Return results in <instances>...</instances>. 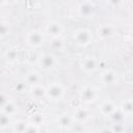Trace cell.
<instances>
[{
	"mask_svg": "<svg viewBox=\"0 0 133 133\" xmlns=\"http://www.w3.org/2000/svg\"><path fill=\"white\" fill-rule=\"evenodd\" d=\"M131 37H132V39H133V30H132V32H131Z\"/></svg>",
	"mask_w": 133,
	"mask_h": 133,
	"instance_id": "cell-30",
	"label": "cell"
},
{
	"mask_svg": "<svg viewBox=\"0 0 133 133\" xmlns=\"http://www.w3.org/2000/svg\"><path fill=\"white\" fill-rule=\"evenodd\" d=\"M96 33H97L98 38H100L102 41H105V39H109V38H111L112 36L115 35L116 28L111 23H104V24H101L97 28Z\"/></svg>",
	"mask_w": 133,
	"mask_h": 133,
	"instance_id": "cell-7",
	"label": "cell"
},
{
	"mask_svg": "<svg viewBox=\"0 0 133 133\" xmlns=\"http://www.w3.org/2000/svg\"><path fill=\"white\" fill-rule=\"evenodd\" d=\"M28 122L31 123V124H34V125H37V126L43 127L44 126V123H45V116H44V114H42L39 112H34V113H32L29 116Z\"/></svg>",
	"mask_w": 133,
	"mask_h": 133,
	"instance_id": "cell-22",
	"label": "cell"
},
{
	"mask_svg": "<svg viewBox=\"0 0 133 133\" xmlns=\"http://www.w3.org/2000/svg\"><path fill=\"white\" fill-rule=\"evenodd\" d=\"M37 64L45 71H52L57 68L58 59L52 53H44L39 55Z\"/></svg>",
	"mask_w": 133,
	"mask_h": 133,
	"instance_id": "cell-6",
	"label": "cell"
},
{
	"mask_svg": "<svg viewBox=\"0 0 133 133\" xmlns=\"http://www.w3.org/2000/svg\"><path fill=\"white\" fill-rule=\"evenodd\" d=\"M63 25L59 22V21H50L45 25V32L50 35L51 37H57V36H61V34L63 33Z\"/></svg>",
	"mask_w": 133,
	"mask_h": 133,
	"instance_id": "cell-8",
	"label": "cell"
},
{
	"mask_svg": "<svg viewBox=\"0 0 133 133\" xmlns=\"http://www.w3.org/2000/svg\"><path fill=\"white\" fill-rule=\"evenodd\" d=\"M25 83L29 86H33L36 84H39L42 82V75L35 71V70H31L29 72H27L25 74Z\"/></svg>",
	"mask_w": 133,
	"mask_h": 133,
	"instance_id": "cell-14",
	"label": "cell"
},
{
	"mask_svg": "<svg viewBox=\"0 0 133 133\" xmlns=\"http://www.w3.org/2000/svg\"><path fill=\"white\" fill-rule=\"evenodd\" d=\"M25 41H26V44L30 48H32V49H38L45 43V35H44V33L41 30L33 29V30L29 31L26 34Z\"/></svg>",
	"mask_w": 133,
	"mask_h": 133,
	"instance_id": "cell-4",
	"label": "cell"
},
{
	"mask_svg": "<svg viewBox=\"0 0 133 133\" xmlns=\"http://www.w3.org/2000/svg\"><path fill=\"white\" fill-rule=\"evenodd\" d=\"M116 108H117V106L115 105V103L113 101L106 100V101L101 103V105H100V112H101L102 115L108 117L114 110H116Z\"/></svg>",
	"mask_w": 133,
	"mask_h": 133,
	"instance_id": "cell-16",
	"label": "cell"
},
{
	"mask_svg": "<svg viewBox=\"0 0 133 133\" xmlns=\"http://www.w3.org/2000/svg\"><path fill=\"white\" fill-rule=\"evenodd\" d=\"M19 0H1V5L4 6V5H12L15 3H17Z\"/></svg>",
	"mask_w": 133,
	"mask_h": 133,
	"instance_id": "cell-29",
	"label": "cell"
},
{
	"mask_svg": "<svg viewBox=\"0 0 133 133\" xmlns=\"http://www.w3.org/2000/svg\"><path fill=\"white\" fill-rule=\"evenodd\" d=\"M9 100H10V99H9L8 95H6L5 92H2V95H1V98H0V106L4 105V104H5V103H7Z\"/></svg>",
	"mask_w": 133,
	"mask_h": 133,
	"instance_id": "cell-28",
	"label": "cell"
},
{
	"mask_svg": "<svg viewBox=\"0 0 133 133\" xmlns=\"http://www.w3.org/2000/svg\"><path fill=\"white\" fill-rule=\"evenodd\" d=\"M119 108L123 110V112L126 115L133 114V99H126L122 102Z\"/></svg>",
	"mask_w": 133,
	"mask_h": 133,
	"instance_id": "cell-21",
	"label": "cell"
},
{
	"mask_svg": "<svg viewBox=\"0 0 133 133\" xmlns=\"http://www.w3.org/2000/svg\"><path fill=\"white\" fill-rule=\"evenodd\" d=\"M10 118H11L10 116H8V115H6L4 113H1V116H0V128L2 130L5 129L6 127H8L11 124Z\"/></svg>",
	"mask_w": 133,
	"mask_h": 133,
	"instance_id": "cell-24",
	"label": "cell"
},
{
	"mask_svg": "<svg viewBox=\"0 0 133 133\" xmlns=\"http://www.w3.org/2000/svg\"><path fill=\"white\" fill-rule=\"evenodd\" d=\"M49 47L51 50L56 52H62L65 49V42L61 36L57 37H51V41L49 43Z\"/></svg>",
	"mask_w": 133,
	"mask_h": 133,
	"instance_id": "cell-17",
	"label": "cell"
},
{
	"mask_svg": "<svg viewBox=\"0 0 133 133\" xmlns=\"http://www.w3.org/2000/svg\"><path fill=\"white\" fill-rule=\"evenodd\" d=\"M100 80L104 85H115L118 82V76L117 73L112 69H106L104 70L100 75Z\"/></svg>",
	"mask_w": 133,
	"mask_h": 133,
	"instance_id": "cell-9",
	"label": "cell"
},
{
	"mask_svg": "<svg viewBox=\"0 0 133 133\" xmlns=\"http://www.w3.org/2000/svg\"><path fill=\"white\" fill-rule=\"evenodd\" d=\"M91 117V112L88 108L84 107V106H79L77 107L74 112H73V118L76 123L79 124H84L86 123L89 118Z\"/></svg>",
	"mask_w": 133,
	"mask_h": 133,
	"instance_id": "cell-11",
	"label": "cell"
},
{
	"mask_svg": "<svg viewBox=\"0 0 133 133\" xmlns=\"http://www.w3.org/2000/svg\"><path fill=\"white\" fill-rule=\"evenodd\" d=\"M0 109H1V113H4V114H6L10 117L16 116L19 112V106L11 100H9L4 105L0 106Z\"/></svg>",
	"mask_w": 133,
	"mask_h": 133,
	"instance_id": "cell-15",
	"label": "cell"
},
{
	"mask_svg": "<svg viewBox=\"0 0 133 133\" xmlns=\"http://www.w3.org/2000/svg\"><path fill=\"white\" fill-rule=\"evenodd\" d=\"M126 116L127 115L123 112V110L117 107L116 110H114L108 117L112 122V124H124V122L126 121Z\"/></svg>",
	"mask_w": 133,
	"mask_h": 133,
	"instance_id": "cell-19",
	"label": "cell"
},
{
	"mask_svg": "<svg viewBox=\"0 0 133 133\" xmlns=\"http://www.w3.org/2000/svg\"><path fill=\"white\" fill-rule=\"evenodd\" d=\"M74 122L73 115L71 116L69 113H61L56 117V124L61 130H70L73 127Z\"/></svg>",
	"mask_w": 133,
	"mask_h": 133,
	"instance_id": "cell-12",
	"label": "cell"
},
{
	"mask_svg": "<svg viewBox=\"0 0 133 133\" xmlns=\"http://www.w3.org/2000/svg\"><path fill=\"white\" fill-rule=\"evenodd\" d=\"M0 35L1 38H4L5 36H7L9 34V23L7 21L2 20L1 21V26H0Z\"/></svg>",
	"mask_w": 133,
	"mask_h": 133,
	"instance_id": "cell-23",
	"label": "cell"
},
{
	"mask_svg": "<svg viewBox=\"0 0 133 133\" xmlns=\"http://www.w3.org/2000/svg\"><path fill=\"white\" fill-rule=\"evenodd\" d=\"M30 97L34 101H41L46 98V86H44L42 83L30 86Z\"/></svg>",
	"mask_w": 133,
	"mask_h": 133,
	"instance_id": "cell-13",
	"label": "cell"
},
{
	"mask_svg": "<svg viewBox=\"0 0 133 133\" xmlns=\"http://www.w3.org/2000/svg\"><path fill=\"white\" fill-rule=\"evenodd\" d=\"M72 38L74 43L79 47H86L90 45L94 41L92 32L87 28H78L72 33Z\"/></svg>",
	"mask_w": 133,
	"mask_h": 133,
	"instance_id": "cell-2",
	"label": "cell"
},
{
	"mask_svg": "<svg viewBox=\"0 0 133 133\" xmlns=\"http://www.w3.org/2000/svg\"><path fill=\"white\" fill-rule=\"evenodd\" d=\"M79 65L83 73H85L87 75H91L97 72V70L99 68V61L95 56L87 55V56H84L80 60Z\"/></svg>",
	"mask_w": 133,
	"mask_h": 133,
	"instance_id": "cell-5",
	"label": "cell"
},
{
	"mask_svg": "<svg viewBox=\"0 0 133 133\" xmlns=\"http://www.w3.org/2000/svg\"><path fill=\"white\" fill-rule=\"evenodd\" d=\"M29 122L24 119H19L11 124V131L15 133H25Z\"/></svg>",
	"mask_w": 133,
	"mask_h": 133,
	"instance_id": "cell-20",
	"label": "cell"
},
{
	"mask_svg": "<svg viewBox=\"0 0 133 133\" xmlns=\"http://www.w3.org/2000/svg\"><path fill=\"white\" fill-rule=\"evenodd\" d=\"M4 59L9 64H15L19 60V51L16 48H8L4 52Z\"/></svg>",
	"mask_w": 133,
	"mask_h": 133,
	"instance_id": "cell-18",
	"label": "cell"
},
{
	"mask_svg": "<svg viewBox=\"0 0 133 133\" xmlns=\"http://www.w3.org/2000/svg\"><path fill=\"white\" fill-rule=\"evenodd\" d=\"M65 95L64 86L57 81L51 82L46 86V99L51 102H58L63 99Z\"/></svg>",
	"mask_w": 133,
	"mask_h": 133,
	"instance_id": "cell-1",
	"label": "cell"
},
{
	"mask_svg": "<svg viewBox=\"0 0 133 133\" xmlns=\"http://www.w3.org/2000/svg\"><path fill=\"white\" fill-rule=\"evenodd\" d=\"M41 131H43V129H42L41 126L31 124V123L28 124V127L26 129V132H28V133H37V132H41Z\"/></svg>",
	"mask_w": 133,
	"mask_h": 133,
	"instance_id": "cell-25",
	"label": "cell"
},
{
	"mask_svg": "<svg viewBox=\"0 0 133 133\" xmlns=\"http://www.w3.org/2000/svg\"><path fill=\"white\" fill-rule=\"evenodd\" d=\"M80 100L85 104L95 103L99 98V92L96 86L92 84H85L80 89Z\"/></svg>",
	"mask_w": 133,
	"mask_h": 133,
	"instance_id": "cell-3",
	"label": "cell"
},
{
	"mask_svg": "<svg viewBox=\"0 0 133 133\" xmlns=\"http://www.w3.org/2000/svg\"><path fill=\"white\" fill-rule=\"evenodd\" d=\"M96 14V5L89 1H84L78 6V15L81 18L89 19L92 18Z\"/></svg>",
	"mask_w": 133,
	"mask_h": 133,
	"instance_id": "cell-10",
	"label": "cell"
},
{
	"mask_svg": "<svg viewBox=\"0 0 133 133\" xmlns=\"http://www.w3.org/2000/svg\"><path fill=\"white\" fill-rule=\"evenodd\" d=\"M106 3H107L110 7L116 8V7L122 6V5L125 3V0H106Z\"/></svg>",
	"mask_w": 133,
	"mask_h": 133,
	"instance_id": "cell-27",
	"label": "cell"
},
{
	"mask_svg": "<svg viewBox=\"0 0 133 133\" xmlns=\"http://www.w3.org/2000/svg\"><path fill=\"white\" fill-rule=\"evenodd\" d=\"M111 131L112 133H119V132H125L126 131V127L124 124H113L111 125Z\"/></svg>",
	"mask_w": 133,
	"mask_h": 133,
	"instance_id": "cell-26",
	"label": "cell"
}]
</instances>
